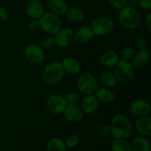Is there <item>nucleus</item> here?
Returning <instances> with one entry per match:
<instances>
[{
  "label": "nucleus",
  "mask_w": 151,
  "mask_h": 151,
  "mask_svg": "<svg viewBox=\"0 0 151 151\" xmlns=\"http://www.w3.org/2000/svg\"><path fill=\"white\" fill-rule=\"evenodd\" d=\"M111 134L117 139H125L131 135L133 125L131 120L124 114H116L111 123Z\"/></svg>",
  "instance_id": "f257e3e1"
},
{
  "label": "nucleus",
  "mask_w": 151,
  "mask_h": 151,
  "mask_svg": "<svg viewBox=\"0 0 151 151\" xmlns=\"http://www.w3.org/2000/svg\"><path fill=\"white\" fill-rule=\"evenodd\" d=\"M118 22L125 29H133L139 26L142 16L135 7H125L118 14Z\"/></svg>",
  "instance_id": "f03ea898"
},
{
  "label": "nucleus",
  "mask_w": 151,
  "mask_h": 151,
  "mask_svg": "<svg viewBox=\"0 0 151 151\" xmlns=\"http://www.w3.org/2000/svg\"><path fill=\"white\" fill-rule=\"evenodd\" d=\"M65 71L60 62H52L47 64L43 71V80L48 85H55L61 81Z\"/></svg>",
  "instance_id": "7ed1b4c3"
},
{
  "label": "nucleus",
  "mask_w": 151,
  "mask_h": 151,
  "mask_svg": "<svg viewBox=\"0 0 151 151\" xmlns=\"http://www.w3.org/2000/svg\"><path fill=\"white\" fill-rule=\"evenodd\" d=\"M38 20L41 29L50 35H55L61 28V21L59 16L51 12L44 13Z\"/></svg>",
  "instance_id": "20e7f679"
},
{
  "label": "nucleus",
  "mask_w": 151,
  "mask_h": 151,
  "mask_svg": "<svg viewBox=\"0 0 151 151\" xmlns=\"http://www.w3.org/2000/svg\"><path fill=\"white\" fill-rule=\"evenodd\" d=\"M114 75L117 82L120 83H128L133 79L134 75V66L128 61L119 60L114 66Z\"/></svg>",
  "instance_id": "39448f33"
},
{
  "label": "nucleus",
  "mask_w": 151,
  "mask_h": 151,
  "mask_svg": "<svg viewBox=\"0 0 151 151\" xmlns=\"http://www.w3.org/2000/svg\"><path fill=\"white\" fill-rule=\"evenodd\" d=\"M78 88L85 95L94 94L98 88V82L95 77L91 73H83L78 80Z\"/></svg>",
  "instance_id": "423d86ee"
},
{
  "label": "nucleus",
  "mask_w": 151,
  "mask_h": 151,
  "mask_svg": "<svg viewBox=\"0 0 151 151\" xmlns=\"http://www.w3.org/2000/svg\"><path fill=\"white\" fill-rule=\"evenodd\" d=\"M91 28L94 35L103 36L113 31L114 24L113 21L108 17H98L91 22Z\"/></svg>",
  "instance_id": "0eeeda50"
},
{
  "label": "nucleus",
  "mask_w": 151,
  "mask_h": 151,
  "mask_svg": "<svg viewBox=\"0 0 151 151\" xmlns=\"http://www.w3.org/2000/svg\"><path fill=\"white\" fill-rule=\"evenodd\" d=\"M47 108L50 113L53 114H61L66 109L67 103L64 97L58 94H52L46 102Z\"/></svg>",
  "instance_id": "6e6552de"
},
{
  "label": "nucleus",
  "mask_w": 151,
  "mask_h": 151,
  "mask_svg": "<svg viewBox=\"0 0 151 151\" xmlns=\"http://www.w3.org/2000/svg\"><path fill=\"white\" fill-rule=\"evenodd\" d=\"M25 58L31 63L39 64L42 63L45 58V53L44 49L38 44H30L24 51Z\"/></svg>",
  "instance_id": "1a4fd4ad"
},
{
  "label": "nucleus",
  "mask_w": 151,
  "mask_h": 151,
  "mask_svg": "<svg viewBox=\"0 0 151 151\" xmlns=\"http://www.w3.org/2000/svg\"><path fill=\"white\" fill-rule=\"evenodd\" d=\"M74 40V32L69 27L60 28L55 34V44L59 47L64 48L72 44Z\"/></svg>",
  "instance_id": "9d476101"
},
{
  "label": "nucleus",
  "mask_w": 151,
  "mask_h": 151,
  "mask_svg": "<svg viewBox=\"0 0 151 151\" xmlns=\"http://www.w3.org/2000/svg\"><path fill=\"white\" fill-rule=\"evenodd\" d=\"M130 110L132 114L136 116H143L148 115L150 112V105L147 101L142 99L136 100L131 103Z\"/></svg>",
  "instance_id": "9b49d317"
},
{
  "label": "nucleus",
  "mask_w": 151,
  "mask_h": 151,
  "mask_svg": "<svg viewBox=\"0 0 151 151\" xmlns=\"http://www.w3.org/2000/svg\"><path fill=\"white\" fill-rule=\"evenodd\" d=\"M63 114L66 119L69 122H73V123L80 122L83 116V112L82 109L76 104L67 105L63 111Z\"/></svg>",
  "instance_id": "f8f14e48"
},
{
  "label": "nucleus",
  "mask_w": 151,
  "mask_h": 151,
  "mask_svg": "<svg viewBox=\"0 0 151 151\" xmlns=\"http://www.w3.org/2000/svg\"><path fill=\"white\" fill-rule=\"evenodd\" d=\"M27 13L32 19H39L44 13V8L39 0H29L27 4Z\"/></svg>",
  "instance_id": "ddd939ff"
},
{
  "label": "nucleus",
  "mask_w": 151,
  "mask_h": 151,
  "mask_svg": "<svg viewBox=\"0 0 151 151\" xmlns=\"http://www.w3.org/2000/svg\"><path fill=\"white\" fill-rule=\"evenodd\" d=\"M135 128L142 135L145 137L151 136V117L149 115L139 116L136 120Z\"/></svg>",
  "instance_id": "4468645a"
},
{
  "label": "nucleus",
  "mask_w": 151,
  "mask_h": 151,
  "mask_svg": "<svg viewBox=\"0 0 151 151\" xmlns=\"http://www.w3.org/2000/svg\"><path fill=\"white\" fill-rule=\"evenodd\" d=\"M94 36V34L91 27L83 26L77 29L74 33V40L79 44H86L91 41Z\"/></svg>",
  "instance_id": "2eb2a0df"
},
{
  "label": "nucleus",
  "mask_w": 151,
  "mask_h": 151,
  "mask_svg": "<svg viewBox=\"0 0 151 151\" xmlns=\"http://www.w3.org/2000/svg\"><path fill=\"white\" fill-rule=\"evenodd\" d=\"M99 101L95 95L89 94L86 95L81 101V107L83 112L90 114L95 111L98 108Z\"/></svg>",
  "instance_id": "dca6fc26"
},
{
  "label": "nucleus",
  "mask_w": 151,
  "mask_h": 151,
  "mask_svg": "<svg viewBox=\"0 0 151 151\" xmlns=\"http://www.w3.org/2000/svg\"><path fill=\"white\" fill-rule=\"evenodd\" d=\"M119 60V56L116 52L107 51L103 53L100 59V62L102 66L106 68H114Z\"/></svg>",
  "instance_id": "f3484780"
},
{
  "label": "nucleus",
  "mask_w": 151,
  "mask_h": 151,
  "mask_svg": "<svg viewBox=\"0 0 151 151\" xmlns=\"http://www.w3.org/2000/svg\"><path fill=\"white\" fill-rule=\"evenodd\" d=\"M131 64L135 68L145 67L150 60V53L146 50H139L137 53H134L131 58Z\"/></svg>",
  "instance_id": "a211bd4d"
},
{
  "label": "nucleus",
  "mask_w": 151,
  "mask_h": 151,
  "mask_svg": "<svg viewBox=\"0 0 151 151\" xmlns=\"http://www.w3.org/2000/svg\"><path fill=\"white\" fill-rule=\"evenodd\" d=\"M48 7L51 13L57 16L65 14L69 8L65 0H49Z\"/></svg>",
  "instance_id": "6ab92c4d"
},
{
  "label": "nucleus",
  "mask_w": 151,
  "mask_h": 151,
  "mask_svg": "<svg viewBox=\"0 0 151 151\" xmlns=\"http://www.w3.org/2000/svg\"><path fill=\"white\" fill-rule=\"evenodd\" d=\"M65 72L71 75H76L79 73L81 69L80 62L73 58H66L61 63Z\"/></svg>",
  "instance_id": "aec40b11"
},
{
  "label": "nucleus",
  "mask_w": 151,
  "mask_h": 151,
  "mask_svg": "<svg viewBox=\"0 0 151 151\" xmlns=\"http://www.w3.org/2000/svg\"><path fill=\"white\" fill-rule=\"evenodd\" d=\"M95 96L98 101L102 103H110L114 100V94L113 91L110 90V88L106 87L97 88V91H95Z\"/></svg>",
  "instance_id": "412c9836"
},
{
  "label": "nucleus",
  "mask_w": 151,
  "mask_h": 151,
  "mask_svg": "<svg viewBox=\"0 0 151 151\" xmlns=\"http://www.w3.org/2000/svg\"><path fill=\"white\" fill-rule=\"evenodd\" d=\"M131 148H132V151H150V142L145 137H136L132 142Z\"/></svg>",
  "instance_id": "4be33fe9"
},
{
  "label": "nucleus",
  "mask_w": 151,
  "mask_h": 151,
  "mask_svg": "<svg viewBox=\"0 0 151 151\" xmlns=\"http://www.w3.org/2000/svg\"><path fill=\"white\" fill-rule=\"evenodd\" d=\"M100 83L106 88H113L117 83V81L114 74L111 72H103L100 75Z\"/></svg>",
  "instance_id": "5701e85b"
},
{
  "label": "nucleus",
  "mask_w": 151,
  "mask_h": 151,
  "mask_svg": "<svg viewBox=\"0 0 151 151\" xmlns=\"http://www.w3.org/2000/svg\"><path fill=\"white\" fill-rule=\"evenodd\" d=\"M66 13L68 19L75 23L83 22L84 20V17H85L82 10L76 7H72L68 8Z\"/></svg>",
  "instance_id": "b1692460"
},
{
  "label": "nucleus",
  "mask_w": 151,
  "mask_h": 151,
  "mask_svg": "<svg viewBox=\"0 0 151 151\" xmlns=\"http://www.w3.org/2000/svg\"><path fill=\"white\" fill-rule=\"evenodd\" d=\"M47 151H66V147L63 140L53 138L47 144Z\"/></svg>",
  "instance_id": "393cba45"
},
{
  "label": "nucleus",
  "mask_w": 151,
  "mask_h": 151,
  "mask_svg": "<svg viewBox=\"0 0 151 151\" xmlns=\"http://www.w3.org/2000/svg\"><path fill=\"white\" fill-rule=\"evenodd\" d=\"M111 151H132V148L125 139H116L111 145Z\"/></svg>",
  "instance_id": "a878e982"
},
{
  "label": "nucleus",
  "mask_w": 151,
  "mask_h": 151,
  "mask_svg": "<svg viewBox=\"0 0 151 151\" xmlns=\"http://www.w3.org/2000/svg\"><path fill=\"white\" fill-rule=\"evenodd\" d=\"M134 53H135V51H134V49L132 47H131V46H125L121 50L120 57L122 60L128 61L129 60H131Z\"/></svg>",
  "instance_id": "bb28decb"
},
{
  "label": "nucleus",
  "mask_w": 151,
  "mask_h": 151,
  "mask_svg": "<svg viewBox=\"0 0 151 151\" xmlns=\"http://www.w3.org/2000/svg\"><path fill=\"white\" fill-rule=\"evenodd\" d=\"M65 100H66L67 105L70 104H76L78 101H79L80 96L78 93L76 91H70V92L67 93L66 96L64 97Z\"/></svg>",
  "instance_id": "cd10ccee"
},
{
  "label": "nucleus",
  "mask_w": 151,
  "mask_h": 151,
  "mask_svg": "<svg viewBox=\"0 0 151 151\" xmlns=\"http://www.w3.org/2000/svg\"><path fill=\"white\" fill-rule=\"evenodd\" d=\"M79 141L80 139L78 136H77L76 134H72L66 138V142H65V145L66 147L72 148V147H75V146L78 145Z\"/></svg>",
  "instance_id": "c85d7f7f"
},
{
  "label": "nucleus",
  "mask_w": 151,
  "mask_h": 151,
  "mask_svg": "<svg viewBox=\"0 0 151 151\" xmlns=\"http://www.w3.org/2000/svg\"><path fill=\"white\" fill-rule=\"evenodd\" d=\"M55 41L54 38L51 36H47L44 37L41 39V43H40V47L42 49H46V50H48V49L52 48L53 47V46L55 45Z\"/></svg>",
  "instance_id": "c756f323"
},
{
  "label": "nucleus",
  "mask_w": 151,
  "mask_h": 151,
  "mask_svg": "<svg viewBox=\"0 0 151 151\" xmlns=\"http://www.w3.org/2000/svg\"><path fill=\"white\" fill-rule=\"evenodd\" d=\"M97 134L100 137H107L111 134V127L109 125H101L97 128Z\"/></svg>",
  "instance_id": "7c9ffc66"
},
{
  "label": "nucleus",
  "mask_w": 151,
  "mask_h": 151,
  "mask_svg": "<svg viewBox=\"0 0 151 151\" xmlns=\"http://www.w3.org/2000/svg\"><path fill=\"white\" fill-rule=\"evenodd\" d=\"M109 2L112 7L119 10L125 7V0H109Z\"/></svg>",
  "instance_id": "2f4dec72"
},
{
  "label": "nucleus",
  "mask_w": 151,
  "mask_h": 151,
  "mask_svg": "<svg viewBox=\"0 0 151 151\" xmlns=\"http://www.w3.org/2000/svg\"><path fill=\"white\" fill-rule=\"evenodd\" d=\"M136 46L139 49V50H145L146 47H147V42L144 38L139 37L136 40Z\"/></svg>",
  "instance_id": "473e14b6"
},
{
  "label": "nucleus",
  "mask_w": 151,
  "mask_h": 151,
  "mask_svg": "<svg viewBox=\"0 0 151 151\" xmlns=\"http://www.w3.org/2000/svg\"><path fill=\"white\" fill-rule=\"evenodd\" d=\"M29 28L32 31H37L41 29L39 20L38 19H32L29 23Z\"/></svg>",
  "instance_id": "72a5a7b5"
},
{
  "label": "nucleus",
  "mask_w": 151,
  "mask_h": 151,
  "mask_svg": "<svg viewBox=\"0 0 151 151\" xmlns=\"http://www.w3.org/2000/svg\"><path fill=\"white\" fill-rule=\"evenodd\" d=\"M138 3L143 10H150L151 8V0H139Z\"/></svg>",
  "instance_id": "f704fd0d"
},
{
  "label": "nucleus",
  "mask_w": 151,
  "mask_h": 151,
  "mask_svg": "<svg viewBox=\"0 0 151 151\" xmlns=\"http://www.w3.org/2000/svg\"><path fill=\"white\" fill-rule=\"evenodd\" d=\"M8 19V13L5 8L0 7V22H4Z\"/></svg>",
  "instance_id": "c9c22d12"
},
{
  "label": "nucleus",
  "mask_w": 151,
  "mask_h": 151,
  "mask_svg": "<svg viewBox=\"0 0 151 151\" xmlns=\"http://www.w3.org/2000/svg\"><path fill=\"white\" fill-rule=\"evenodd\" d=\"M137 4V0H125V7H135Z\"/></svg>",
  "instance_id": "e433bc0d"
},
{
  "label": "nucleus",
  "mask_w": 151,
  "mask_h": 151,
  "mask_svg": "<svg viewBox=\"0 0 151 151\" xmlns=\"http://www.w3.org/2000/svg\"><path fill=\"white\" fill-rule=\"evenodd\" d=\"M145 24H146V26H147V29H148L149 30H150L151 29V14L150 13H149V14L147 15V18H146Z\"/></svg>",
  "instance_id": "4c0bfd02"
}]
</instances>
